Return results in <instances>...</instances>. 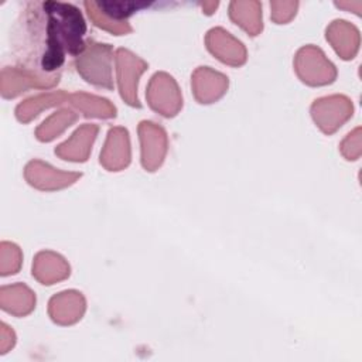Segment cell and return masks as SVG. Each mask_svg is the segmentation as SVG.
<instances>
[{
	"instance_id": "4",
	"label": "cell",
	"mask_w": 362,
	"mask_h": 362,
	"mask_svg": "<svg viewBox=\"0 0 362 362\" xmlns=\"http://www.w3.org/2000/svg\"><path fill=\"white\" fill-rule=\"evenodd\" d=\"M146 96L150 106L164 116H174L182 105L177 83L164 72L151 78Z\"/></svg>"
},
{
	"instance_id": "13",
	"label": "cell",
	"mask_w": 362,
	"mask_h": 362,
	"mask_svg": "<svg viewBox=\"0 0 362 362\" xmlns=\"http://www.w3.org/2000/svg\"><path fill=\"white\" fill-rule=\"evenodd\" d=\"M68 274L69 266L61 256L52 252H41L35 256L33 263V276L42 284H52L65 279Z\"/></svg>"
},
{
	"instance_id": "21",
	"label": "cell",
	"mask_w": 362,
	"mask_h": 362,
	"mask_svg": "<svg viewBox=\"0 0 362 362\" xmlns=\"http://www.w3.org/2000/svg\"><path fill=\"white\" fill-rule=\"evenodd\" d=\"M6 335H7V332H6V325L1 324V342H0L1 354L7 352V349L14 345V334H13V331H10L8 337H6Z\"/></svg>"
},
{
	"instance_id": "10",
	"label": "cell",
	"mask_w": 362,
	"mask_h": 362,
	"mask_svg": "<svg viewBox=\"0 0 362 362\" xmlns=\"http://www.w3.org/2000/svg\"><path fill=\"white\" fill-rule=\"evenodd\" d=\"M192 86L195 98L201 103H211L223 95L228 86V78L208 66H204L195 71L192 76Z\"/></svg>"
},
{
	"instance_id": "9",
	"label": "cell",
	"mask_w": 362,
	"mask_h": 362,
	"mask_svg": "<svg viewBox=\"0 0 362 362\" xmlns=\"http://www.w3.org/2000/svg\"><path fill=\"white\" fill-rule=\"evenodd\" d=\"M208 49L222 62L230 65H240L246 59V51L238 40L229 35L222 28H214L206 35Z\"/></svg>"
},
{
	"instance_id": "11",
	"label": "cell",
	"mask_w": 362,
	"mask_h": 362,
	"mask_svg": "<svg viewBox=\"0 0 362 362\" xmlns=\"http://www.w3.org/2000/svg\"><path fill=\"white\" fill-rule=\"evenodd\" d=\"M85 310V300L81 293L64 291L49 301V315L58 324H72L78 321Z\"/></svg>"
},
{
	"instance_id": "3",
	"label": "cell",
	"mask_w": 362,
	"mask_h": 362,
	"mask_svg": "<svg viewBox=\"0 0 362 362\" xmlns=\"http://www.w3.org/2000/svg\"><path fill=\"white\" fill-rule=\"evenodd\" d=\"M296 71L308 85H325L334 81L335 68L325 59L324 54L315 47H304L296 57Z\"/></svg>"
},
{
	"instance_id": "1",
	"label": "cell",
	"mask_w": 362,
	"mask_h": 362,
	"mask_svg": "<svg viewBox=\"0 0 362 362\" xmlns=\"http://www.w3.org/2000/svg\"><path fill=\"white\" fill-rule=\"evenodd\" d=\"M86 25L79 10L66 3L30 1L13 31V52L18 68L33 75L41 88L58 83L65 55L86 49Z\"/></svg>"
},
{
	"instance_id": "5",
	"label": "cell",
	"mask_w": 362,
	"mask_h": 362,
	"mask_svg": "<svg viewBox=\"0 0 362 362\" xmlns=\"http://www.w3.org/2000/svg\"><path fill=\"white\" fill-rule=\"evenodd\" d=\"M116 64H117V82L122 98L132 106L140 107L136 90H137V81L141 72L147 68V64L133 55L127 49H117L116 51Z\"/></svg>"
},
{
	"instance_id": "20",
	"label": "cell",
	"mask_w": 362,
	"mask_h": 362,
	"mask_svg": "<svg viewBox=\"0 0 362 362\" xmlns=\"http://www.w3.org/2000/svg\"><path fill=\"white\" fill-rule=\"evenodd\" d=\"M21 263V252L20 249L8 242L1 243L0 249V274L7 276L17 273Z\"/></svg>"
},
{
	"instance_id": "7",
	"label": "cell",
	"mask_w": 362,
	"mask_h": 362,
	"mask_svg": "<svg viewBox=\"0 0 362 362\" xmlns=\"http://www.w3.org/2000/svg\"><path fill=\"white\" fill-rule=\"evenodd\" d=\"M24 175L33 187H37L40 189L62 188L72 184L81 177L79 173H62L38 160L31 161L25 167Z\"/></svg>"
},
{
	"instance_id": "8",
	"label": "cell",
	"mask_w": 362,
	"mask_h": 362,
	"mask_svg": "<svg viewBox=\"0 0 362 362\" xmlns=\"http://www.w3.org/2000/svg\"><path fill=\"white\" fill-rule=\"evenodd\" d=\"M130 161L129 134L126 129L113 127L109 130L103 151L100 153V163L110 171H119Z\"/></svg>"
},
{
	"instance_id": "15",
	"label": "cell",
	"mask_w": 362,
	"mask_h": 362,
	"mask_svg": "<svg viewBox=\"0 0 362 362\" xmlns=\"http://www.w3.org/2000/svg\"><path fill=\"white\" fill-rule=\"evenodd\" d=\"M31 86L41 88L40 82L28 72L10 66L1 71V95L4 98H14Z\"/></svg>"
},
{
	"instance_id": "17",
	"label": "cell",
	"mask_w": 362,
	"mask_h": 362,
	"mask_svg": "<svg viewBox=\"0 0 362 362\" xmlns=\"http://www.w3.org/2000/svg\"><path fill=\"white\" fill-rule=\"evenodd\" d=\"M68 100L76 106L86 117L96 116V117H112L116 115L115 106L109 103V100L90 96L86 93H75L68 96Z\"/></svg>"
},
{
	"instance_id": "16",
	"label": "cell",
	"mask_w": 362,
	"mask_h": 362,
	"mask_svg": "<svg viewBox=\"0 0 362 362\" xmlns=\"http://www.w3.org/2000/svg\"><path fill=\"white\" fill-rule=\"evenodd\" d=\"M64 100H68V95L64 92H52V93H47V95H38L35 98H30L27 100H24L23 103H20L16 109V116L20 122H30L33 117H35L38 115L40 110H42L44 107L61 103Z\"/></svg>"
},
{
	"instance_id": "14",
	"label": "cell",
	"mask_w": 362,
	"mask_h": 362,
	"mask_svg": "<svg viewBox=\"0 0 362 362\" xmlns=\"http://www.w3.org/2000/svg\"><path fill=\"white\" fill-rule=\"evenodd\" d=\"M35 304L34 293L24 284L4 286L0 290V305L4 311L14 315L28 314Z\"/></svg>"
},
{
	"instance_id": "2",
	"label": "cell",
	"mask_w": 362,
	"mask_h": 362,
	"mask_svg": "<svg viewBox=\"0 0 362 362\" xmlns=\"http://www.w3.org/2000/svg\"><path fill=\"white\" fill-rule=\"evenodd\" d=\"M110 45L89 42L88 51H83L78 58V72L90 83L112 89L113 82L110 75Z\"/></svg>"
},
{
	"instance_id": "12",
	"label": "cell",
	"mask_w": 362,
	"mask_h": 362,
	"mask_svg": "<svg viewBox=\"0 0 362 362\" xmlns=\"http://www.w3.org/2000/svg\"><path fill=\"white\" fill-rule=\"evenodd\" d=\"M98 133V126L95 124H83L79 127L69 140L55 148V154L62 157L64 160L71 161H85L88 158L90 146Z\"/></svg>"
},
{
	"instance_id": "19",
	"label": "cell",
	"mask_w": 362,
	"mask_h": 362,
	"mask_svg": "<svg viewBox=\"0 0 362 362\" xmlns=\"http://www.w3.org/2000/svg\"><path fill=\"white\" fill-rule=\"evenodd\" d=\"M229 14L236 24L243 27L252 35H256L262 30V14L259 11V7L247 13L246 10H243L242 3H232Z\"/></svg>"
},
{
	"instance_id": "18",
	"label": "cell",
	"mask_w": 362,
	"mask_h": 362,
	"mask_svg": "<svg viewBox=\"0 0 362 362\" xmlns=\"http://www.w3.org/2000/svg\"><path fill=\"white\" fill-rule=\"evenodd\" d=\"M76 120V115L71 110H59L49 116L38 129L37 139L41 141H49L57 137L65 127L71 126Z\"/></svg>"
},
{
	"instance_id": "6",
	"label": "cell",
	"mask_w": 362,
	"mask_h": 362,
	"mask_svg": "<svg viewBox=\"0 0 362 362\" xmlns=\"http://www.w3.org/2000/svg\"><path fill=\"white\" fill-rule=\"evenodd\" d=\"M141 141V163L148 171H154L164 158L167 139L164 130L151 122H141L139 126Z\"/></svg>"
}]
</instances>
